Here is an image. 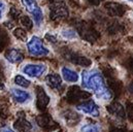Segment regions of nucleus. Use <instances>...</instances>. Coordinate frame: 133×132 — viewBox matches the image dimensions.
<instances>
[{
	"label": "nucleus",
	"instance_id": "obj_1",
	"mask_svg": "<svg viewBox=\"0 0 133 132\" xmlns=\"http://www.w3.org/2000/svg\"><path fill=\"white\" fill-rule=\"evenodd\" d=\"M83 86L88 90H92L98 99L108 100L111 94L105 85L103 76L98 71H83Z\"/></svg>",
	"mask_w": 133,
	"mask_h": 132
},
{
	"label": "nucleus",
	"instance_id": "obj_2",
	"mask_svg": "<svg viewBox=\"0 0 133 132\" xmlns=\"http://www.w3.org/2000/svg\"><path fill=\"white\" fill-rule=\"evenodd\" d=\"M27 49L29 54L32 56H46L49 54V50L43 45L42 40L37 36H33L28 41Z\"/></svg>",
	"mask_w": 133,
	"mask_h": 132
},
{
	"label": "nucleus",
	"instance_id": "obj_3",
	"mask_svg": "<svg viewBox=\"0 0 133 132\" xmlns=\"http://www.w3.org/2000/svg\"><path fill=\"white\" fill-rule=\"evenodd\" d=\"M22 3L26 7L27 11L32 15L34 22L37 25H39L42 21V11H41L40 7L37 5L36 1H34V0H22Z\"/></svg>",
	"mask_w": 133,
	"mask_h": 132
},
{
	"label": "nucleus",
	"instance_id": "obj_4",
	"mask_svg": "<svg viewBox=\"0 0 133 132\" xmlns=\"http://www.w3.org/2000/svg\"><path fill=\"white\" fill-rule=\"evenodd\" d=\"M46 67L43 64H27L23 67L22 71L30 77H39L45 71Z\"/></svg>",
	"mask_w": 133,
	"mask_h": 132
},
{
	"label": "nucleus",
	"instance_id": "obj_5",
	"mask_svg": "<svg viewBox=\"0 0 133 132\" xmlns=\"http://www.w3.org/2000/svg\"><path fill=\"white\" fill-rule=\"evenodd\" d=\"M76 109L78 111H81L82 114L85 115H89L91 117H98L99 116V108L97 106V104L94 101H88L85 102L81 105H78L76 107Z\"/></svg>",
	"mask_w": 133,
	"mask_h": 132
},
{
	"label": "nucleus",
	"instance_id": "obj_6",
	"mask_svg": "<svg viewBox=\"0 0 133 132\" xmlns=\"http://www.w3.org/2000/svg\"><path fill=\"white\" fill-rule=\"evenodd\" d=\"M11 95L18 103H25L31 99V95L28 92L21 89H17V88L11 89Z\"/></svg>",
	"mask_w": 133,
	"mask_h": 132
},
{
	"label": "nucleus",
	"instance_id": "obj_7",
	"mask_svg": "<svg viewBox=\"0 0 133 132\" xmlns=\"http://www.w3.org/2000/svg\"><path fill=\"white\" fill-rule=\"evenodd\" d=\"M61 73H62L64 81H66L68 83H76L78 81V74L70 68L63 67L61 69Z\"/></svg>",
	"mask_w": 133,
	"mask_h": 132
},
{
	"label": "nucleus",
	"instance_id": "obj_8",
	"mask_svg": "<svg viewBox=\"0 0 133 132\" xmlns=\"http://www.w3.org/2000/svg\"><path fill=\"white\" fill-rule=\"evenodd\" d=\"M6 59L11 63H19V62L23 61L24 57L20 51L16 50V49H11L6 53Z\"/></svg>",
	"mask_w": 133,
	"mask_h": 132
},
{
	"label": "nucleus",
	"instance_id": "obj_9",
	"mask_svg": "<svg viewBox=\"0 0 133 132\" xmlns=\"http://www.w3.org/2000/svg\"><path fill=\"white\" fill-rule=\"evenodd\" d=\"M45 82H46V84L51 88H54L55 89V88H58L61 85V77L57 73H50L45 77Z\"/></svg>",
	"mask_w": 133,
	"mask_h": 132
},
{
	"label": "nucleus",
	"instance_id": "obj_10",
	"mask_svg": "<svg viewBox=\"0 0 133 132\" xmlns=\"http://www.w3.org/2000/svg\"><path fill=\"white\" fill-rule=\"evenodd\" d=\"M15 84L18 85V86H20V87L26 88V87H29L30 81L26 80V78H25L24 76H22V75H17V76L15 77Z\"/></svg>",
	"mask_w": 133,
	"mask_h": 132
},
{
	"label": "nucleus",
	"instance_id": "obj_11",
	"mask_svg": "<svg viewBox=\"0 0 133 132\" xmlns=\"http://www.w3.org/2000/svg\"><path fill=\"white\" fill-rule=\"evenodd\" d=\"M81 132H101V129L96 124H88L82 127Z\"/></svg>",
	"mask_w": 133,
	"mask_h": 132
},
{
	"label": "nucleus",
	"instance_id": "obj_12",
	"mask_svg": "<svg viewBox=\"0 0 133 132\" xmlns=\"http://www.w3.org/2000/svg\"><path fill=\"white\" fill-rule=\"evenodd\" d=\"M14 34H15L19 39H22V40H26V39H27V34L24 32L22 29H17Z\"/></svg>",
	"mask_w": 133,
	"mask_h": 132
},
{
	"label": "nucleus",
	"instance_id": "obj_13",
	"mask_svg": "<svg viewBox=\"0 0 133 132\" xmlns=\"http://www.w3.org/2000/svg\"><path fill=\"white\" fill-rule=\"evenodd\" d=\"M62 34H63V36H64L65 38H68V39H71V38H75V37H76V34L74 33V31H72V30H70V29L63 31Z\"/></svg>",
	"mask_w": 133,
	"mask_h": 132
},
{
	"label": "nucleus",
	"instance_id": "obj_14",
	"mask_svg": "<svg viewBox=\"0 0 133 132\" xmlns=\"http://www.w3.org/2000/svg\"><path fill=\"white\" fill-rule=\"evenodd\" d=\"M4 11H5V4H4V2L2 0H0V20L2 19Z\"/></svg>",
	"mask_w": 133,
	"mask_h": 132
},
{
	"label": "nucleus",
	"instance_id": "obj_15",
	"mask_svg": "<svg viewBox=\"0 0 133 132\" xmlns=\"http://www.w3.org/2000/svg\"><path fill=\"white\" fill-rule=\"evenodd\" d=\"M2 132H14L10 128H4V129H2Z\"/></svg>",
	"mask_w": 133,
	"mask_h": 132
},
{
	"label": "nucleus",
	"instance_id": "obj_16",
	"mask_svg": "<svg viewBox=\"0 0 133 132\" xmlns=\"http://www.w3.org/2000/svg\"><path fill=\"white\" fill-rule=\"evenodd\" d=\"M129 1H133V0H129Z\"/></svg>",
	"mask_w": 133,
	"mask_h": 132
}]
</instances>
